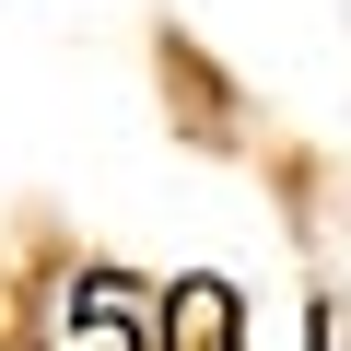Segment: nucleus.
<instances>
[{"label": "nucleus", "mask_w": 351, "mask_h": 351, "mask_svg": "<svg viewBox=\"0 0 351 351\" xmlns=\"http://www.w3.org/2000/svg\"><path fill=\"white\" fill-rule=\"evenodd\" d=\"M234 339H246L234 281H176L164 293V351H234Z\"/></svg>", "instance_id": "1"}, {"label": "nucleus", "mask_w": 351, "mask_h": 351, "mask_svg": "<svg viewBox=\"0 0 351 351\" xmlns=\"http://www.w3.org/2000/svg\"><path fill=\"white\" fill-rule=\"evenodd\" d=\"M316 339H328V351H351V328H339V304H328V316H316Z\"/></svg>", "instance_id": "2"}]
</instances>
